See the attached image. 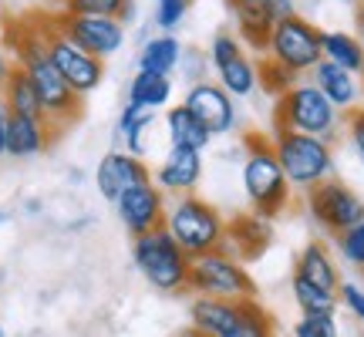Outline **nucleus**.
I'll use <instances>...</instances> for the list:
<instances>
[{"mask_svg": "<svg viewBox=\"0 0 364 337\" xmlns=\"http://www.w3.org/2000/svg\"><path fill=\"white\" fill-rule=\"evenodd\" d=\"M7 41H11V51H14L17 68H24L27 78L34 81V88H38L44 118H48L51 125H58V129L71 125V122L81 115V95L71 91V85H68V81L61 78V71L54 68L51 54H48L44 27L17 24Z\"/></svg>", "mask_w": 364, "mask_h": 337, "instance_id": "f257e3e1", "label": "nucleus"}, {"mask_svg": "<svg viewBox=\"0 0 364 337\" xmlns=\"http://www.w3.org/2000/svg\"><path fill=\"white\" fill-rule=\"evenodd\" d=\"M243 166H240V179H243V193H247L253 213H260L267 220H277L290 203V182H287L284 168L277 162L273 142L263 139L257 132H250L243 139Z\"/></svg>", "mask_w": 364, "mask_h": 337, "instance_id": "f03ea898", "label": "nucleus"}, {"mask_svg": "<svg viewBox=\"0 0 364 337\" xmlns=\"http://www.w3.org/2000/svg\"><path fill=\"white\" fill-rule=\"evenodd\" d=\"M189 324L206 337H277L273 317L263 311L257 297L247 300H216L193 297Z\"/></svg>", "mask_w": 364, "mask_h": 337, "instance_id": "7ed1b4c3", "label": "nucleus"}, {"mask_svg": "<svg viewBox=\"0 0 364 337\" xmlns=\"http://www.w3.org/2000/svg\"><path fill=\"white\" fill-rule=\"evenodd\" d=\"M132 260L145 277V284L156 287L159 294H182L189 287L193 257L172 240L166 226H159L152 233L132 236Z\"/></svg>", "mask_w": 364, "mask_h": 337, "instance_id": "20e7f679", "label": "nucleus"}, {"mask_svg": "<svg viewBox=\"0 0 364 337\" xmlns=\"http://www.w3.org/2000/svg\"><path fill=\"white\" fill-rule=\"evenodd\" d=\"M341 112L314 81H297L273 105V132H304L317 139H334L341 129Z\"/></svg>", "mask_w": 364, "mask_h": 337, "instance_id": "39448f33", "label": "nucleus"}, {"mask_svg": "<svg viewBox=\"0 0 364 337\" xmlns=\"http://www.w3.org/2000/svg\"><path fill=\"white\" fill-rule=\"evenodd\" d=\"M270 142L290 189L311 193L314 186L334 179V149L327 139L304 135V132H273Z\"/></svg>", "mask_w": 364, "mask_h": 337, "instance_id": "423d86ee", "label": "nucleus"}, {"mask_svg": "<svg viewBox=\"0 0 364 337\" xmlns=\"http://www.w3.org/2000/svg\"><path fill=\"white\" fill-rule=\"evenodd\" d=\"M166 230L189 257H203L209 250H220L226 240V220L213 203L199 196H176L166 209Z\"/></svg>", "mask_w": 364, "mask_h": 337, "instance_id": "0eeeda50", "label": "nucleus"}, {"mask_svg": "<svg viewBox=\"0 0 364 337\" xmlns=\"http://www.w3.org/2000/svg\"><path fill=\"white\" fill-rule=\"evenodd\" d=\"M193 297H216V300H247L257 297V284L247 273L243 260H236L226 250H209L203 257H193L189 267V287Z\"/></svg>", "mask_w": 364, "mask_h": 337, "instance_id": "6e6552de", "label": "nucleus"}, {"mask_svg": "<svg viewBox=\"0 0 364 337\" xmlns=\"http://www.w3.org/2000/svg\"><path fill=\"white\" fill-rule=\"evenodd\" d=\"M321 27H314L307 17H287V21H277L270 31V41H267V58L277 61L280 68L294 71V75H311L314 68L324 61V48H321Z\"/></svg>", "mask_w": 364, "mask_h": 337, "instance_id": "1a4fd4ad", "label": "nucleus"}, {"mask_svg": "<svg viewBox=\"0 0 364 337\" xmlns=\"http://www.w3.org/2000/svg\"><path fill=\"white\" fill-rule=\"evenodd\" d=\"M41 27H44L48 54H51L54 68H58L61 78L71 85V91H78L81 98H85V95L102 88V81H105V61L102 58H95V54H88L85 48H78L68 34L58 31L54 21H48V24H41Z\"/></svg>", "mask_w": 364, "mask_h": 337, "instance_id": "9d476101", "label": "nucleus"}, {"mask_svg": "<svg viewBox=\"0 0 364 337\" xmlns=\"http://www.w3.org/2000/svg\"><path fill=\"white\" fill-rule=\"evenodd\" d=\"M307 209L324 233H344L364 220V199L341 179H327L307 193Z\"/></svg>", "mask_w": 364, "mask_h": 337, "instance_id": "9b49d317", "label": "nucleus"}, {"mask_svg": "<svg viewBox=\"0 0 364 337\" xmlns=\"http://www.w3.org/2000/svg\"><path fill=\"white\" fill-rule=\"evenodd\" d=\"M58 31L68 34L78 48H85L95 58H112L115 51H122V44L129 38V27L122 24L118 17H91V14H61Z\"/></svg>", "mask_w": 364, "mask_h": 337, "instance_id": "f8f14e48", "label": "nucleus"}, {"mask_svg": "<svg viewBox=\"0 0 364 337\" xmlns=\"http://www.w3.org/2000/svg\"><path fill=\"white\" fill-rule=\"evenodd\" d=\"M115 209H118L122 226H125L132 236H142V233L159 230V226H166V209H169V203H166V193L149 179V182L132 186L129 193L118 196Z\"/></svg>", "mask_w": 364, "mask_h": 337, "instance_id": "ddd939ff", "label": "nucleus"}, {"mask_svg": "<svg viewBox=\"0 0 364 337\" xmlns=\"http://www.w3.org/2000/svg\"><path fill=\"white\" fill-rule=\"evenodd\" d=\"M199 122L213 132V139L216 135H230V132L240 125V112H236V98L230 95L226 88H220V81H193L189 88H186V102Z\"/></svg>", "mask_w": 364, "mask_h": 337, "instance_id": "4468645a", "label": "nucleus"}, {"mask_svg": "<svg viewBox=\"0 0 364 337\" xmlns=\"http://www.w3.org/2000/svg\"><path fill=\"white\" fill-rule=\"evenodd\" d=\"M152 179V168L145 166V159L132 156L125 149H115V152H105L102 162L95 166V186L98 193L108 199V203H118V196L129 193L132 186Z\"/></svg>", "mask_w": 364, "mask_h": 337, "instance_id": "2eb2a0df", "label": "nucleus"}, {"mask_svg": "<svg viewBox=\"0 0 364 337\" xmlns=\"http://www.w3.org/2000/svg\"><path fill=\"white\" fill-rule=\"evenodd\" d=\"M199 179H203V152L196 149L169 145L162 162L152 168V182L166 196H189L199 186Z\"/></svg>", "mask_w": 364, "mask_h": 337, "instance_id": "dca6fc26", "label": "nucleus"}, {"mask_svg": "<svg viewBox=\"0 0 364 337\" xmlns=\"http://www.w3.org/2000/svg\"><path fill=\"white\" fill-rule=\"evenodd\" d=\"M311 81L327 95V102L334 105L338 112H354L364 98V81L361 75H354L348 68L334 65V61H321L311 71Z\"/></svg>", "mask_w": 364, "mask_h": 337, "instance_id": "f3484780", "label": "nucleus"}, {"mask_svg": "<svg viewBox=\"0 0 364 337\" xmlns=\"http://www.w3.org/2000/svg\"><path fill=\"white\" fill-rule=\"evenodd\" d=\"M58 125H51L48 118H27V115H11L7 122V159H34L41 156L58 135Z\"/></svg>", "mask_w": 364, "mask_h": 337, "instance_id": "a211bd4d", "label": "nucleus"}, {"mask_svg": "<svg viewBox=\"0 0 364 337\" xmlns=\"http://www.w3.org/2000/svg\"><path fill=\"white\" fill-rule=\"evenodd\" d=\"M270 220L260 216V213H250V216H236V220L226 223V240L223 247L226 253H233L236 260H250V257H260L267 243H270Z\"/></svg>", "mask_w": 364, "mask_h": 337, "instance_id": "6ab92c4d", "label": "nucleus"}, {"mask_svg": "<svg viewBox=\"0 0 364 337\" xmlns=\"http://www.w3.org/2000/svg\"><path fill=\"white\" fill-rule=\"evenodd\" d=\"M166 135H169V145H179V149H196L203 152L209 142H213V132L199 122L189 105H172L166 112Z\"/></svg>", "mask_w": 364, "mask_h": 337, "instance_id": "aec40b11", "label": "nucleus"}, {"mask_svg": "<svg viewBox=\"0 0 364 337\" xmlns=\"http://www.w3.org/2000/svg\"><path fill=\"white\" fill-rule=\"evenodd\" d=\"M156 118H159L156 108H145V105L125 102L122 115H118V129H115L118 142L125 145V152H132V156H139V159L149 152L145 135H149V129L156 125Z\"/></svg>", "mask_w": 364, "mask_h": 337, "instance_id": "412c9836", "label": "nucleus"}, {"mask_svg": "<svg viewBox=\"0 0 364 337\" xmlns=\"http://www.w3.org/2000/svg\"><path fill=\"white\" fill-rule=\"evenodd\" d=\"M236 17V38L243 41V48L267 54V41L273 31V17L267 14L263 0H247V4H233Z\"/></svg>", "mask_w": 364, "mask_h": 337, "instance_id": "4be33fe9", "label": "nucleus"}, {"mask_svg": "<svg viewBox=\"0 0 364 337\" xmlns=\"http://www.w3.org/2000/svg\"><path fill=\"white\" fill-rule=\"evenodd\" d=\"M294 273H300L304 280H311L314 287L331 290V294H338V287H341L338 263H334V257H331V250L324 243H307V247L300 250Z\"/></svg>", "mask_w": 364, "mask_h": 337, "instance_id": "5701e85b", "label": "nucleus"}, {"mask_svg": "<svg viewBox=\"0 0 364 337\" xmlns=\"http://www.w3.org/2000/svg\"><path fill=\"white\" fill-rule=\"evenodd\" d=\"M216 81H220V88H226L233 95L236 102H240V98H250L253 91L260 88V65L243 51V54H236L233 61H226V65L216 68Z\"/></svg>", "mask_w": 364, "mask_h": 337, "instance_id": "b1692460", "label": "nucleus"}, {"mask_svg": "<svg viewBox=\"0 0 364 337\" xmlns=\"http://www.w3.org/2000/svg\"><path fill=\"white\" fill-rule=\"evenodd\" d=\"M182 48L176 34H156L142 44L139 51V71H152V75H172L182 61Z\"/></svg>", "mask_w": 364, "mask_h": 337, "instance_id": "393cba45", "label": "nucleus"}, {"mask_svg": "<svg viewBox=\"0 0 364 337\" xmlns=\"http://www.w3.org/2000/svg\"><path fill=\"white\" fill-rule=\"evenodd\" d=\"M321 48H324V61L348 68L354 75L364 71V41L348 31H324L321 34Z\"/></svg>", "mask_w": 364, "mask_h": 337, "instance_id": "a878e982", "label": "nucleus"}, {"mask_svg": "<svg viewBox=\"0 0 364 337\" xmlns=\"http://www.w3.org/2000/svg\"><path fill=\"white\" fill-rule=\"evenodd\" d=\"M4 102L11 108V115H27V118H44V108H41V98H38V88L34 81L27 78L24 68H14L7 85L0 88Z\"/></svg>", "mask_w": 364, "mask_h": 337, "instance_id": "bb28decb", "label": "nucleus"}, {"mask_svg": "<svg viewBox=\"0 0 364 337\" xmlns=\"http://www.w3.org/2000/svg\"><path fill=\"white\" fill-rule=\"evenodd\" d=\"M290 290H294V300H297V307H300V317H334L341 307L338 294L314 287L311 280H304L300 273L290 277Z\"/></svg>", "mask_w": 364, "mask_h": 337, "instance_id": "cd10ccee", "label": "nucleus"}, {"mask_svg": "<svg viewBox=\"0 0 364 337\" xmlns=\"http://www.w3.org/2000/svg\"><path fill=\"white\" fill-rule=\"evenodd\" d=\"M129 102L145 105V108H169L172 102V75H152V71H139L129 85Z\"/></svg>", "mask_w": 364, "mask_h": 337, "instance_id": "c85d7f7f", "label": "nucleus"}, {"mask_svg": "<svg viewBox=\"0 0 364 337\" xmlns=\"http://www.w3.org/2000/svg\"><path fill=\"white\" fill-rule=\"evenodd\" d=\"M334 240H338L341 260H344L348 267H354V270H364V220L354 223L351 230L338 233Z\"/></svg>", "mask_w": 364, "mask_h": 337, "instance_id": "c756f323", "label": "nucleus"}, {"mask_svg": "<svg viewBox=\"0 0 364 337\" xmlns=\"http://www.w3.org/2000/svg\"><path fill=\"white\" fill-rule=\"evenodd\" d=\"M297 81L300 78L294 75V71L280 68L277 61H270V58H267V61H260V88L267 91V95H277V98H280V95H284L287 88H294Z\"/></svg>", "mask_w": 364, "mask_h": 337, "instance_id": "7c9ffc66", "label": "nucleus"}, {"mask_svg": "<svg viewBox=\"0 0 364 337\" xmlns=\"http://www.w3.org/2000/svg\"><path fill=\"white\" fill-rule=\"evenodd\" d=\"M186 14H189V0H156L152 21H156V27L162 34H172L186 21Z\"/></svg>", "mask_w": 364, "mask_h": 337, "instance_id": "2f4dec72", "label": "nucleus"}, {"mask_svg": "<svg viewBox=\"0 0 364 337\" xmlns=\"http://www.w3.org/2000/svg\"><path fill=\"white\" fill-rule=\"evenodd\" d=\"M247 48H243V41L236 38V34H226V31H220L216 38L209 41V65H213V71L220 65H226V61H233L236 54H243Z\"/></svg>", "mask_w": 364, "mask_h": 337, "instance_id": "473e14b6", "label": "nucleus"}, {"mask_svg": "<svg viewBox=\"0 0 364 337\" xmlns=\"http://www.w3.org/2000/svg\"><path fill=\"white\" fill-rule=\"evenodd\" d=\"M65 14H91V17H118L125 0H61Z\"/></svg>", "mask_w": 364, "mask_h": 337, "instance_id": "72a5a7b5", "label": "nucleus"}, {"mask_svg": "<svg viewBox=\"0 0 364 337\" xmlns=\"http://www.w3.org/2000/svg\"><path fill=\"white\" fill-rule=\"evenodd\" d=\"M294 337H341L338 317H300L294 324Z\"/></svg>", "mask_w": 364, "mask_h": 337, "instance_id": "f704fd0d", "label": "nucleus"}, {"mask_svg": "<svg viewBox=\"0 0 364 337\" xmlns=\"http://www.w3.org/2000/svg\"><path fill=\"white\" fill-rule=\"evenodd\" d=\"M338 304L344 311H351L358 321H364V287L351 284V280H341L338 287Z\"/></svg>", "mask_w": 364, "mask_h": 337, "instance_id": "c9c22d12", "label": "nucleus"}, {"mask_svg": "<svg viewBox=\"0 0 364 337\" xmlns=\"http://www.w3.org/2000/svg\"><path fill=\"white\" fill-rule=\"evenodd\" d=\"M348 142H351L354 156L364 162V108H354L351 115H348Z\"/></svg>", "mask_w": 364, "mask_h": 337, "instance_id": "e433bc0d", "label": "nucleus"}, {"mask_svg": "<svg viewBox=\"0 0 364 337\" xmlns=\"http://www.w3.org/2000/svg\"><path fill=\"white\" fill-rule=\"evenodd\" d=\"M263 7H267V14H270L273 24H277V21H287V17L297 14V0H263Z\"/></svg>", "mask_w": 364, "mask_h": 337, "instance_id": "4c0bfd02", "label": "nucleus"}, {"mask_svg": "<svg viewBox=\"0 0 364 337\" xmlns=\"http://www.w3.org/2000/svg\"><path fill=\"white\" fill-rule=\"evenodd\" d=\"M7 122H11V108H7L4 95H0V159L7 156Z\"/></svg>", "mask_w": 364, "mask_h": 337, "instance_id": "58836bf2", "label": "nucleus"}, {"mask_svg": "<svg viewBox=\"0 0 364 337\" xmlns=\"http://www.w3.org/2000/svg\"><path fill=\"white\" fill-rule=\"evenodd\" d=\"M14 68H17V61H11L7 54L0 51V88L7 85V78H11V71H14Z\"/></svg>", "mask_w": 364, "mask_h": 337, "instance_id": "ea45409f", "label": "nucleus"}, {"mask_svg": "<svg viewBox=\"0 0 364 337\" xmlns=\"http://www.w3.org/2000/svg\"><path fill=\"white\" fill-rule=\"evenodd\" d=\"M118 21H122L125 27L135 21V0H125V7H122V14H118Z\"/></svg>", "mask_w": 364, "mask_h": 337, "instance_id": "a19ab883", "label": "nucleus"}, {"mask_svg": "<svg viewBox=\"0 0 364 337\" xmlns=\"http://www.w3.org/2000/svg\"><path fill=\"white\" fill-rule=\"evenodd\" d=\"M354 27H358V38L364 41V4H358V11H354Z\"/></svg>", "mask_w": 364, "mask_h": 337, "instance_id": "79ce46f5", "label": "nucleus"}, {"mask_svg": "<svg viewBox=\"0 0 364 337\" xmlns=\"http://www.w3.org/2000/svg\"><path fill=\"white\" fill-rule=\"evenodd\" d=\"M176 337H206V334H203V331H196V327L189 324V327H186V331H179V334H176Z\"/></svg>", "mask_w": 364, "mask_h": 337, "instance_id": "37998d69", "label": "nucleus"}, {"mask_svg": "<svg viewBox=\"0 0 364 337\" xmlns=\"http://www.w3.org/2000/svg\"><path fill=\"white\" fill-rule=\"evenodd\" d=\"M0 223H7V209H0Z\"/></svg>", "mask_w": 364, "mask_h": 337, "instance_id": "c03bdc74", "label": "nucleus"}, {"mask_svg": "<svg viewBox=\"0 0 364 337\" xmlns=\"http://www.w3.org/2000/svg\"><path fill=\"white\" fill-rule=\"evenodd\" d=\"M344 4H354V7H358V4H364V0H344Z\"/></svg>", "mask_w": 364, "mask_h": 337, "instance_id": "a18cd8bd", "label": "nucleus"}, {"mask_svg": "<svg viewBox=\"0 0 364 337\" xmlns=\"http://www.w3.org/2000/svg\"><path fill=\"white\" fill-rule=\"evenodd\" d=\"M233 4H247V0H230V7H233Z\"/></svg>", "mask_w": 364, "mask_h": 337, "instance_id": "49530a36", "label": "nucleus"}, {"mask_svg": "<svg viewBox=\"0 0 364 337\" xmlns=\"http://www.w3.org/2000/svg\"><path fill=\"white\" fill-rule=\"evenodd\" d=\"M0 337H7V334H4V327H0Z\"/></svg>", "mask_w": 364, "mask_h": 337, "instance_id": "de8ad7c7", "label": "nucleus"}, {"mask_svg": "<svg viewBox=\"0 0 364 337\" xmlns=\"http://www.w3.org/2000/svg\"><path fill=\"white\" fill-rule=\"evenodd\" d=\"M361 81H364V71H361Z\"/></svg>", "mask_w": 364, "mask_h": 337, "instance_id": "09e8293b", "label": "nucleus"}]
</instances>
